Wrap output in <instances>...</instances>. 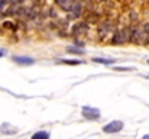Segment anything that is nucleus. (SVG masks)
I'll use <instances>...</instances> for the list:
<instances>
[{"instance_id": "423d86ee", "label": "nucleus", "mask_w": 149, "mask_h": 139, "mask_svg": "<svg viewBox=\"0 0 149 139\" xmlns=\"http://www.w3.org/2000/svg\"><path fill=\"white\" fill-rule=\"evenodd\" d=\"M0 132L4 133V135H15V133L17 132V129H16L15 126L9 125V123H1V126H0Z\"/></svg>"}, {"instance_id": "39448f33", "label": "nucleus", "mask_w": 149, "mask_h": 139, "mask_svg": "<svg viewBox=\"0 0 149 139\" xmlns=\"http://www.w3.org/2000/svg\"><path fill=\"white\" fill-rule=\"evenodd\" d=\"M13 61L19 65H32L35 62V59L31 57H13Z\"/></svg>"}, {"instance_id": "1a4fd4ad", "label": "nucleus", "mask_w": 149, "mask_h": 139, "mask_svg": "<svg viewBox=\"0 0 149 139\" xmlns=\"http://www.w3.org/2000/svg\"><path fill=\"white\" fill-rule=\"evenodd\" d=\"M55 3L61 7V9H64V10H68L70 9V6H71V0H55Z\"/></svg>"}, {"instance_id": "9b49d317", "label": "nucleus", "mask_w": 149, "mask_h": 139, "mask_svg": "<svg viewBox=\"0 0 149 139\" xmlns=\"http://www.w3.org/2000/svg\"><path fill=\"white\" fill-rule=\"evenodd\" d=\"M93 61L94 62H100V64H107V65H110V64L114 62L113 58H93Z\"/></svg>"}, {"instance_id": "f8f14e48", "label": "nucleus", "mask_w": 149, "mask_h": 139, "mask_svg": "<svg viewBox=\"0 0 149 139\" xmlns=\"http://www.w3.org/2000/svg\"><path fill=\"white\" fill-rule=\"evenodd\" d=\"M49 138V133L48 132H36L33 136H32V139H48Z\"/></svg>"}, {"instance_id": "9d476101", "label": "nucleus", "mask_w": 149, "mask_h": 139, "mask_svg": "<svg viewBox=\"0 0 149 139\" xmlns=\"http://www.w3.org/2000/svg\"><path fill=\"white\" fill-rule=\"evenodd\" d=\"M67 51H68L70 54H75V55H83V54H86V51H84L83 48H75V46H68Z\"/></svg>"}, {"instance_id": "ddd939ff", "label": "nucleus", "mask_w": 149, "mask_h": 139, "mask_svg": "<svg viewBox=\"0 0 149 139\" xmlns=\"http://www.w3.org/2000/svg\"><path fill=\"white\" fill-rule=\"evenodd\" d=\"M59 62L61 64H68V65H80L81 64V61H78V59H59Z\"/></svg>"}, {"instance_id": "2eb2a0df", "label": "nucleus", "mask_w": 149, "mask_h": 139, "mask_svg": "<svg viewBox=\"0 0 149 139\" xmlns=\"http://www.w3.org/2000/svg\"><path fill=\"white\" fill-rule=\"evenodd\" d=\"M143 139H149V135H145V136H143Z\"/></svg>"}, {"instance_id": "dca6fc26", "label": "nucleus", "mask_w": 149, "mask_h": 139, "mask_svg": "<svg viewBox=\"0 0 149 139\" xmlns=\"http://www.w3.org/2000/svg\"><path fill=\"white\" fill-rule=\"evenodd\" d=\"M145 77H146V78H149V75H145Z\"/></svg>"}, {"instance_id": "7ed1b4c3", "label": "nucleus", "mask_w": 149, "mask_h": 139, "mask_svg": "<svg viewBox=\"0 0 149 139\" xmlns=\"http://www.w3.org/2000/svg\"><path fill=\"white\" fill-rule=\"evenodd\" d=\"M126 39H127V31H126V29H122V31H119V32H116V34L113 35L111 42H113L114 45H119V44L126 42Z\"/></svg>"}, {"instance_id": "f03ea898", "label": "nucleus", "mask_w": 149, "mask_h": 139, "mask_svg": "<svg viewBox=\"0 0 149 139\" xmlns=\"http://www.w3.org/2000/svg\"><path fill=\"white\" fill-rule=\"evenodd\" d=\"M123 126H125L123 122L113 120V122H110V123H107V125L103 126V132L104 133H117V132H120L123 129Z\"/></svg>"}, {"instance_id": "6e6552de", "label": "nucleus", "mask_w": 149, "mask_h": 139, "mask_svg": "<svg viewBox=\"0 0 149 139\" xmlns=\"http://www.w3.org/2000/svg\"><path fill=\"white\" fill-rule=\"evenodd\" d=\"M74 34H77V35H80V34H84V32H87L88 31V25L86 23V22H81V23H77L75 26H74Z\"/></svg>"}, {"instance_id": "f257e3e1", "label": "nucleus", "mask_w": 149, "mask_h": 139, "mask_svg": "<svg viewBox=\"0 0 149 139\" xmlns=\"http://www.w3.org/2000/svg\"><path fill=\"white\" fill-rule=\"evenodd\" d=\"M81 113H83V116H84L86 119H88V120H97V119H100V116H101L99 109L91 107V106H83Z\"/></svg>"}, {"instance_id": "0eeeda50", "label": "nucleus", "mask_w": 149, "mask_h": 139, "mask_svg": "<svg viewBox=\"0 0 149 139\" xmlns=\"http://www.w3.org/2000/svg\"><path fill=\"white\" fill-rule=\"evenodd\" d=\"M68 12H71V15H72L74 17L80 16V15H81V4L77 3V1H72L71 6H70V9H68Z\"/></svg>"}, {"instance_id": "4468645a", "label": "nucleus", "mask_w": 149, "mask_h": 139, "mask_svg": "<svg viewBox=\"0 0 149 139\" xmlns=\"http://www.w3.org/2000/svg\"><path fill=\"white\" fill-rule=\"evenodd\" d=\"M114 71H133V67H114Z\"/></svg>"}, {"instance_id": "f3484780", "label": "nucleus", "mask_w": 149, "mask_h": 139, "mask_svg": "<svg viewBox=\"0 0 149 139\" xmlns=\"http://www.w3.org/2000/svg\"><path fill=\"white\" fill-rule=\"evenodd\" d=\"M148 62H149V59H148Z\"/></svg>"}, {"instance_id": "20e7f679", "label": "nucleus", "mask_w": 149, "mask_h": 139, "mask_svg": "<svg viewBox=\"0 0 149 139\" xmlns=\"http://www.w3.org/2000/svg\"><path fill=\"white\" fill-rule=\"evenodd\" d=\"M129 41L130 42H136L139 44L141 42V32H139V28L138 26H133L129 32Z\"/></svg>"}]
</instances>
